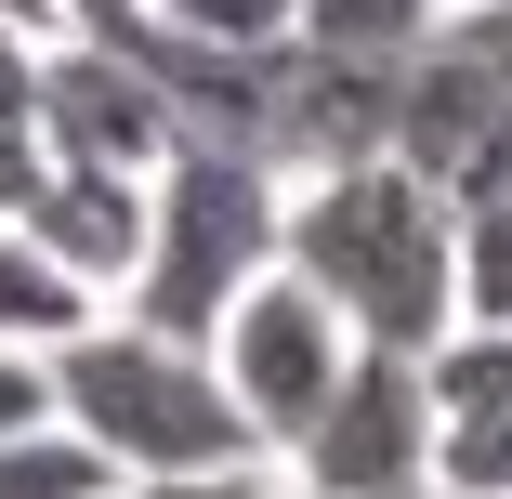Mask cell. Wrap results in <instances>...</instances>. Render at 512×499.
<instances>
[{
    "label": "cell",
    "instance_id": "1",
    "mask_svg": "<svg viewBox=\"0 0 512 499\" xmlns=\"http://www.w3.org/2000/svg\"><path fill=\"white\" fill-rule=\"evenodd\" d=\"M276 263H302L329 289V316L355 342H394V355H421L460 303H447V276H460V197L421 171V158H316V171H289V224H276Z\"/></svg>",
    "mask_w": 512,
    "mask_h": 499
},
{
    "label": "cell",
    "instance_id": "2",
    "mask_svg": "<svg viewBox=\"0 0 512 499\" xmlns=\"http://www.w3.org/2000/svg\"><path fill=\"white\" fill-rule=\"evenodd\" d=\"M276 224H289V171L250 132H171V158L145 171V250L119 276V316L197 342L276 263Z\"/></svg>",
    "mask_w": 512,
    "mask_h": 499
},
{
    "label": "cell",
    "instance_id": "3",
    "mask_svg": "<svg viewBox=\"0 0 512 499\" xmlns=\"http://www.w3.org/2000/svg\"><path fill=\"white\" fill-rule=\"evenodd\" d=\"M40 368H53V408L119 473H237V460H263L250 421H237V394H224V368H211V342H184V329H145V316L106 303Z\"/></svg>",
    "mask_w": 512,
    "mask_h": 499
},
{
    "label": "cell",
    "instance_id": "4",
    "mask_svg": "<svg viewBox=\"0 0 512 499\" xmlns=\"http://www.w3.org/2000/svg\"><path fill=\"white\" fill-rule=\"evenodd\" d=\"M211 342V368H224V394H237V421H250V447L263 460H289V434L329 408V381L355 368V329L329 316V289L302 276V263H263L237 303L197 329Z\"/></svg>",
    "mask_w": 512,
    "mask_h": 499
},
{
    "label": "cell",
    "instance_id": "5",
    "mask_svg": "<svg viewBox=\"0 0 512 499\" xmlns=\"http://www.w3.org/2000/svg\"><path fill=\"white\" fill-rule=\"evenodd\" d=\"M171 92L132 40H79L53 27L27 66V158H79V171H158L171 158Z\"/></svg>",
    "mask_w": 512,
    "mask_h": 499
},
{
    "label": "cell",
    "instance_id": "6",
    "mask_svg": "<svg viewBox=\"0 0 512 499\" xmlns=\"http://www.w3.org/2000/svg\"><path fill=\"white\" fill-rule=\"evenodd\" d=\"M434 460V394H421V355H394V342H355V368L329 381V408L289 434V486H316V499H407Z\"/></svg>",
    "mask_w": 512,
    "mask_h": 499
},
{
    "label": "cell",
    "instance_id": "7",
    "mask_svg": "<svg viewBox=\"0 0 512 499\" xmlns=\"http://www.w3.org/2000/svg\"><path fill=\"white\" fill-rule=\"evenodd\" d=\"M421 394H434V486H473V499H512V329H473L447 316L421 342Z\"/></svg>",
    "mask_w": 512,
    "mask_h": 499
},
{
    "label": "cell",
    "instance_id": "8",
    "mask_svg": "<svg viewBox=\"0 0 512 499\" xmlns=\"http://www.w3.org/2000/svg\"><path fill=\"white\" fill-rule=\"evenodd\" d=\"M0 224H27L79 289H106V303H119V276H132V250H145V171L27 158V184H14V211H0Z\"/></svg>",
    "mask_w": 512,
    "mask_h": 499
},
{
    "label": "cell",
    "instance_id": "9",
    "mask_svg": "<svg viewBox=\"0 0 512 499\" xmlns=\"http://www.w3.org/2000/svg\"><path fill=\"white\" fill-rule=\"evenodd\" d=\"M92 316H106V289H79L27 224H0V342H14V355H53V342H79Z\"/></svg>",
    "mask_w": 512,
    "mask_h": 499
},
{
    "label": "cell",
    "instance_id": "10",
    "mask_svg": "<svg viewBox=\"0 0 512 499\" xmlns=\"http://www.w3.org/2000/svg\"><path fill=\"white\" fill-rule=\"evenodd\" d=\"M447 27V0H289V53H329V66H407Z\"/></svg>",
    "mask_w": 512,
    "mask_h": 499
},
{
    "label": "cell",
    "instance_id": "11",
    "mask_svg": "<svg viewBox=\"0 0 512 499\" xmlns=\"http://www.w3.org/2000/svg\"><path fill=\"white\" fill-rule=\"evenodd\" d=\"M106 473H119V460L92 447L66 408H40V421H14V434H0V499H92Z\"/></svg>",
    "mask_w": 512,
    "mask_h": 499
},
{
    "label": "cell",
    "instance_id": "12",
    "mask_svg": "<svg viewBox=\"0 0 512 499\" xmlns=\"http://www.w3.org/2000/svg\"><path fill=\"white\" fill-rule=\"evenodd\" d=\"M132 40H171V53H289V0H145Z\"/></svg>",
    "mask_w": 512,
    "mask_h": 499
},
{
    "label": "cell",
    "instance_id": "13",
    "mask_svg": "<svg viewBox=\"0 0 512 499\" xmlns=\"http://www.w3.org/2000/svg\"><path fill=\"white\" fill-rule=\"evenodd\" d=\"M447 303L473 329H512V184L460 197V276H447Z\"/></svg>",
    "mask_w": 512,
    "mask_h": 499
},
{
    "label": "cell",
    "instance_id": "14",
    "mask_svg": "<svg viewBox=\"0 0 512 499\" xmlns=\"http://www.w3.org/2000/svg\"><path fill=\"white\" fill-rule=\"evenodd\" d=\"M276 460H237V473H106L92 499H263Z\"/></svg>",
    "mask_w": 512,
    "mask_h": 499
},
{
    "label": "cell",
    "instance_id": "15",
    "mask_svg": "<svg viewBox=\"0 0 512 499\" xmlns=\"http://www.w3.org/2000/svg\"><path fill=\"white\" fill-rule=\"evenodd\" d=\"M27 66H40V40H27L14 14H0V145L27 132Z\"/></svg>",
    "mask_w": 512,
    "mask_h": 499
},
{
    "label": "cell",
    "instance_id": "16",
    "mask_svg": "<svg viewBox=\"0 0 512 499\" xmlns=\"http://www.w3.org/2000/svg\"><path fill=\"white\" fill-rule=\"evenodd\" d=\"M40 408H53V368L0 342V434H14V421H40Z\"/></svg>",
    "mask_w": 512,
    "mask_h": 499
},
{
    "label": "cell",
    "instance_id": "17",
    "mask_svg": "<svg viewBox=\"0 0 512 499\" xmlns=\"http://www.w3.org/2000/svg\"><path fill=\"white\" fill-rule=\"evenodd\" d=\"M53 27H79V40H132L145 0H53Z\"/></svg>",
    "mask_w": 512,
    "mask_h": 499
},
{
    "label": "cell",
    "instance_id": "18",
    "mask_svg": "<svg viewBox=\"0 0 512 499\" xmlns=\"http://www.w3.org/2000/svg\"><path fill=\"white\" fill-rule=\"evenodd\" d=\"M14 184H27V132H14V145H0V211H14Z\"/></svg>",
    "mask_w": 512,
    "mask_h": 499
},
{
    "label": "cell",
    "instance_id": "19",
    "mask_svg": "<svg viewBox=\"0 0 512 499\" xmlns=\"http://www.w3.org/2000/svg\"><path fill=\"white\" fill-rule=\"evenodd\" d=\"M0 14H14V27H27V40H53V0H0Z\"/></svg>",
    "mask_w": 512,
    "mask_h": 499
},
{
    "label": "cell",
    "instance_id": "20",
    "mask_svg": "<svg viewBox=\"0 0 512 499\" xmlns=\"http://www.w3.org/2000/svg\"><path fill=\"white\" fill-rule=\"evenodd\" d=\"M407 499H473V486H434V473H421V486H407Z\"/></svg>",
    "mask_w": 512,
    "mask_h": 499
},
{
    "label": "cell",
    "instance_id": "21",
    "mask_svg": "<svg viewBox=\"0 0 512 499\" xmlns=\"http://www.w3.org/2000/svg\"><path fill=\"white\" fill-rule=\"evenodd\" d=\"M263 499H316V486H289V473H263Z\"/></svg>",
    "mask_w": 512,
    "mask_h": 499
}]
</instances>
